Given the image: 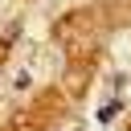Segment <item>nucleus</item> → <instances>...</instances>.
Here are the masks:
<instances>
[]
</instances>
